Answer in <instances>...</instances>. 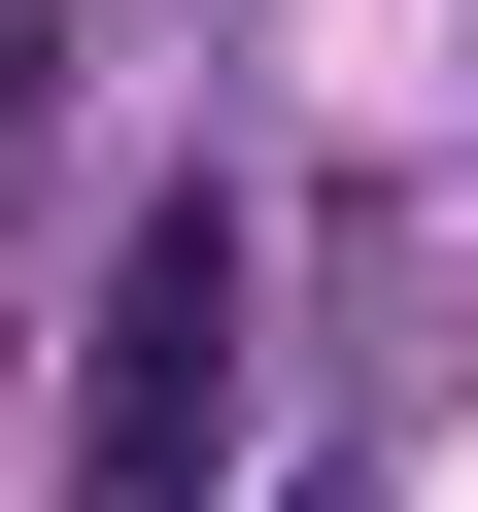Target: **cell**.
<instances>
[{
    "label": "cell",
    "instance_id": "6da1fadb",
    "mask_svg": "<svg viewBox=\"0 0 478 512\" xmlns=\"http://www.w3.org/2000/svg\"><path fill=\"white\" fill-rule=\"evenodd\" d=\"M239 342H274V239L171 171L103 239V342H69V512H239Z\"/></svg>",
    "mask_w": 478,
    "mask_h": 512
}]
</instances>
